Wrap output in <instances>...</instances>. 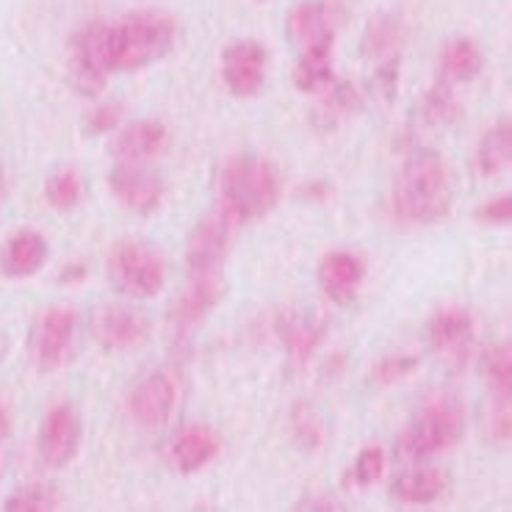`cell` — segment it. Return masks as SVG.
Returning <instances> with one entry per match:
<instances>
[{"label":"cell","mask_w":512,"mask_h":512,"mask_svg":"<svg viewBox=\"0 0 512 512\" xmlns=\"http://www.w3.org/2000/svg\"><path fill=\"white\" fill-rule=\"evenodd\" d=\"M477 172L482 178H499L504 169H510L512 161V122L510 117H501L488 131L479 136L477 144Z\"/></svg>","instance_id":"obj_21"},{"label":"cell","mask_w":512,"mask_h":512,"mask_svg":"<svg viewBox=\"0 0 512 512\" xmlns=\"http://www.w3.org/2000/svg\"><path fill=\"white\" fill-rule=\"evenodd\" d=\"M424 117L432 125H452L460 117V103L446 86H435L427 97H424Z\"/></svg>","instance_id":"obj_32"},{"label":"cell","mask_w":512,"mask_h":512,"mask_svg":"<svg viewBox=\"0 0 512 512\" xmlns=\"http://www.w3.org/2000/svg\"><path fill=\"white\" fill-rule=\"evenodd\" d=\"M78 333V313L70 305H50L36 316L28 338V358L39 374H56L72 358Z\"/></svg>","instance_id":"obj_6"},{"label":"cell","mask_w":512,"mask_h":512,"mask_svg":"<svg viewBox=\"0 0 512 512\" xmlns=\"http://www.w3.org/2000/svg\"><path fill=\"white\" fill-rule=\"evenodd\" d=\"M0 355H3V341H0Z\"/></svg>","instance_id":"obj_40"},{"label":"cell","mask_w":512,"mask_h":512,"mask_svg":"<svg viewBox=\"0 0 512 512\" xmlns=\"http://www.w3.org/2000/svg\"><path fill=\"white\" fill-rule=\"evenodd\" d=\"M3 510L9 512H53L61 510L59 490L50 488L45 482H28L23 488H17L6 499Z\"/></svg>","instance_id":"obj_29"},{"label":"cell","mask_w":512,"mask_h":512,"mask_svg":"<svg viewBox=\"0 0 512 512\" xmlns=\"http://www.w3.org/2000/svg\"><path fill=\"white\" fill-rule=\"evenodd\" d=\"M48 255V239L39 230L23 227V230L12 233L6 239V244H3V250H0V272L6 274L9 280H28V277H34L48 263Z\"/></svg>","instance_id":"obj_20"},{"label":"cell","mask_w":512,"mask_h":512,"mask_svg":"<svg viewBox=\"0 0 512 512\" xmlns=\"http://www.w3.org/2000/svg\"><path fill=\"white\" fill-rule=\"evenodd\" d=\"M92 335L106 352H120L142 344L147 322L131 308L122 305H97L92 310Z\"/></svg>","instance_id":"obj_16"},{"label":"cell","mask_w":512,"mask_h":512,"mask_svg":"<svg viewBox=\"0 0 512 512\" xmlns=\"http://www.w3.org/2000/svg\"><path fill=\"white\" fill-rule=\"evenodd\" d=\"M269 70V50L258 39H239L222 50L219 72L227 92L239 100H252L263 92Z\"/></svg>","instance_id":"obj_7"},{"label":"cell","mask_w":512,"mask_h":512,"mask_svg":"<svg viewBox=\"0 0 512 512\" xmlns=\"http://www.w3.org/2000/svg\"><path fill=\"white\" fill-rule=\"evenodd\" d=\"M429 346L443 358L463 363L474 344V316L465 305H441L427 324Z\"/></svg>","instance_id":"obj_15"},{"label":"cell","mask_w":512,"mask_h":512,"mask_svg":"<svg viewBox=\"0 0 512 512\" xmlns=\"http://www.w3.org/2000/svg\"><path fill=\"white\" fill-rule=\"evenodd\" d=\"M219 452H222V438L208 424H186L169 443V460L186 477L208 468Z\"/></svg>","instance_id":"obj_17"},{"label":"cell","mask_w":512,"mask_h":512,"mask_svg":"<svg viewBox=\"0 0 512 512\" xmlns=\"http://www.w3.org/2000/svg\"><path fill=\"white\" fill-rule=\"evenodd\" d=\"M402 23L393 14H380L374 17L363 36V53L371 61L399 59V45H402Z\"/></svg>","instance_id":"obj_27"},{"label":"cell","mask_w":512,"mask_h":512,"mask_svg":"<svg viewBox=\"0 0 512 512\" xmlns=\"http://www.w3.org/2000/svg\"><path fill=\"white\" fill-rule=\"evenodd\" d=\"M363 280H366V261L358 252L333 250L327 252L319 263V286L338 305L355 299Z\"/></svg>","instance_id":"obj_19"},{"label":"cell","mask_w":512,"mask_h":512,"mask_svg":"<svg viewBox=\"0 0 512 512\" xmlns=\"http://www.w3.org/2000/svg\"><path fill=\"white\" fill-rule=\"evenodd\" d=\"M418 355H388L371 369V382L377 385H393V382L405 380L418 369Z\"/></svg>","instance_id":"obj_33"},{"label":"cell","mask_w":512,"mask_h":512,"mask_svg":"<svg viewBox=\"0 0 512 512\" xmlns=\"http://www.w3.org/2000/svg\"><path fill=\"white\" fill-rule=\"evenodd\" d=\"M6 197H9V178H6V169L0 167V205L6 203Z\"/></svg>","instance_id":"obj_39"},{"label":"cell","mask_w":512,"mask_h":512,"mask_svg":"<svg viewBox=\"0 0 512 512\" xmlns=\"http://www.w3.org/2000/svg\"><path fill=\"white\" fill-rule=\"evenodd\" d=\"M97 39L108 72H136L172 53L178 20L161 9H139L111 23L97 20Z\"/></svg>","instance_id":"obj_1"},{"label":"cell","mask_w":512,"mask_h":512,"mask_svg":"<svg viewBox=\"0 0 512 512\" xmlns=\"http://www.w3.org/2000/svg\"><path fill=\"white\" fill-rule=\"evenodd\" d=\"M84 277H86V269L81 266V263H70V266L61 272V280H64V283H78V280H84Z\"/></svg>","instance_id":"obj_37"},{"label":"cell","mask_w":512,"mask_h":512,"mask_svg":"<svg viewBox=\"0 0 512 512\" xmlns=\"http://www.w3.org/2000/svg\"><path fill=\"white\" fill-rule=\"evenodd\" d=\"M488 432H490V438L499 443V446H510L512 441L510 402H496V399H493V410H490V418H488Z\"/></svg>","instance_id":"obj_36"},{"label":"cell","mask_w":512,"mask_h":512,"mask_svg":"<svg viewBox=\"0 0 512 512\" xmlns=\"http://www.w3.org/2000/svg\"><path fill=\"white\" fill-rule=\"evenodd\" d=\"M233 230L236 227L230 225L219 211L208 214L191 227L189 239H186V269L191 277L216 274V269L225 263L227 252H230Z\"/></svg>","instance_id":"obj_12"},{"label":"cell","mask_w":512,"mask_h":512,"mask_svg":"<svg viewBox=\"0 0 512 512\" xmlns=\"http://www.w3.org/2000/svg\"><path fill=\"white\" fill-rule=\"evenodd\" d=\"M45 200H48L50 208H56L61 214L78 208L84 203V180L72 167L56 169L45 183Z\"/></svg>","instance_id":"obj_28"},{"label":"cell","mask_w":512,"mask_h":512,"mask_svg":"<svg viewBox=\"0 0 512 512\" xmlns=\"http://www.w3.org/2000/svg\"><path fill=\"white\" fill-rule=\"evenodd\" d=\"M341 12L333 0H305L291 9L286 20L288 39L299 50L330 48L335 45V31H338Z\"/></svg>","instance_id":"obj_13"},{"label":"cell","mask_w":512,"mask_h":512,"mask_svg":"<svg viewBox=\"0 0 512 512\" xmlns=\"http://www.w3.org/2000/svg\"><path fill=\"white\" fill-rule=\"evenodd\" d=\"M382 474H385V452L380 446H363L349 471L352 482L360 488H369L377 479H382Z\"/></svg>","instance_id":"obj_31"},{"label":"cell","mask_w":512,"mask_h":512,"mask_svg":"<svg viewBox=\"0 0 512 512\" xmlns=\"http://www.w3.org/2000/svg\"><path fill=\"white\" fill-rule=\"evenodd\" d=\"M452 208V178L432 147H418L393 180V214L407 225H435Z\"/></svg>","instance_id":"obj_3"},{"label":"cell","mask_w":512,"mask_h":512,"mask_svg":"<svg viewBox=\"0 0 512 512\" xmlns=\"http://www.w3.org/2000/svg\"><path fill=\"white\" fill-rule=\"evenodd\" d=\"M474 219L479 225H490V227H504L512 222V197L510 194H499L493 197L488 203H482L474 211Z\"/></svg>","instance_id":"obj_34"},{"label":"cell","mask_w":512,"mask_h":512,"mask_svg":"<svg viewBox=\"0 0 512 512\" xmlns=\"http://www.w3.org/2000/svg\"><path fill=\"white\" fill-rule=\"evenodd\" d=\"M81 441H84V424H81L78 410L67 402L50 407L42 418L39 441H36L42 463L50 468L70 465L81 452Z\"/></svg>","instance_id":"obj_9"},{"label":"cell","mask_w":512,"mask_h":512,"mask_svg":"<svg viewBox=\"0 0 512 512\" xmlns=\"http://www.w3.org/2000/svg\"><path fill=\"white\" fill-rule=\"evenodd\" d=\"M9 432H12V416H9V410L0 402V441H6Z\"/></svg>","instance_id":"obj_38"},{"label":"cell","mask_w":512,"mask_h":512,"mask_svg":"<svg viewBox=\"0 0 512 512\" xmlns=\"http://www.w3.org/2000/svg\"><path fill=\"white\" fill-rule=\"evenodd\" d=\"M363 106V97L352 84H330L324 89V100L316 106L313 120L322 131H333L338 125H344L346 120H352Z\"/></svg>","instance_id":"obj_25"},{"label":"cell","mask_w":512,"mask_h":512,"mask_svg":"<svg viewBox=\"0 0 512 512\" xmlns=\"http://www.w3.org/2000/svg\"><path fill=\"white\" fill-rule=\"evenodd\" d=\"M333 81V50H299V61L297 67H294V89H297L299 95H319Z\"/></svg>","instance_id":"obj_24"},{"label":"cell","mask_w":512,"mask_h":512,"mask_svg":"<svg viewBox=\"0 0 512 512\" xmlns=\"http://www.w3.org/2000/svg\"><path fill=\"white\" fill-rule=\"evenodd\" d=\"M283 344H286L288 355L297 363H308L310 355L316 352V346L322 344L324 338V322L322 319H310V316H299L291 313L280 327Z\"/></svg>","instance_id":"obj_26"},{"label":"cell","mask_w":512,"mask_h":512,"mask_svg":"<svg viewBox=\"0 0 512 512\" xmlns=\"http://www.w3.org/2000/svg\"><path fill=\"white\" fill-rule=\"evenodd\" d=\"M225 297V280L219 274H200L191 277L189 288L178 297L169 310V335L172 341L183 344L194 335V330L214 313V308Z\"/></svg>","instance_id":"obj_8"},{"label":"cell","mask_w":512,"mask_h":512,"mask_svg":"<svg viewBox=\"0 0 512 512\" xmlns=\"http://www.w3.org/2000/svg\"><path fill=\"white\" fill-rule=\"evenodd\" d=\"M443 474L429 468V465H416V468H407L399 477H393L391 482V496L399 504H410V507H424L432 501L441 499L443 493Z\"/></svg>","instance_id":"obj_22"},{"label":"cell","mask_w":512,"mask_h":512,"mask_svg":"<svg viewBox=\"0 0 512 512\" xmlns=\"http://www.w3.org/2000/svg\"><path fill=\"white\" fill-rule=\"evenodd\" d=\"M108 189L122 208L139 216L155 214L167 197V186L155 172L144 169V164H125V161L108 172Z\"/></svg>","instance_id":"obj_11"},{"label":"cell","mask_w":512,"mask_h":512,"mask_svg":"<svg viewBox=\"0 0 512 512\" xmlns=\"http://www.w3.org/2000/svg\"><path fill=\"white\" fill-rule=\"evenodd\" d=\"M219 200L216 211L233 227L247 225L280 203V172L269 158L255 153H236L219 167Z\"/></svg>","instance_id":"obj_2"},{"label":"cell","mask_w":512,"mask_h":512,"mask_svg":"<svg viewBox=\"0 0 512 512\" xmlns=\"http://www.w3.org/2000/svg\"><path fill=\"white\" fill-rule=\"evenodd\" d=\"M485 377L490 382V391L496 402L512 399V352L510 344H499L488 349L485 355Z\"/></svg>","instance_id":"obj_30"},{"label":"cell","mask_w":512,"mask_h":512,"mask_svg":"<svg viewBox=\"0 0 512 512\" xmlns=\"http://www.w3.org/2000/svg\"><path fill=\"white\" fill-rule=\"evenodd\" d=\"M122 122V106L120 103H103V106L92 108L89 120H86V128L92 136H103V133H111L120 128Z\"/></svg>","instance_id":"obj_35"},{"label":"cell","mask_w":512,"mask_h":512,"mask_svg":"<svg viewBox=\"0 0 512 512\" xmlns=\"http://www.w3.org/2000/svg\"><path fill=\"white\" fill-rule=\"evenodd\" d=\"M106 277L120 297L155 299L167 286V261L139 239H120L106 261Z\"/></svg>","instance_id":"obj_4"},{"label":"cell","mask_w":512,"mask_h":512,"mask_svg":"<svg viewBox=\"0 0 512 512\" xmlns=\"http://www.w3.org/2000/svg\"><path fill=\"white\" fill-rule=\"evenodd\" d=\"M169 128L161 120H136L117 131L111 155L125 164H147L167 150Z\"/></svg>","instance_id":"obj_18"},{"label":"cell","mask_w":512,"mask_h":512,"mask_svg":"<svg viewBox=\"0 0 512 512\" xmlns=\"http://www.w3.org/2000/svg\"><path fill=\"white\" fill-rule=\"evenodd\" d=\"M485 56L471 36H454L441 50V72L452 84H468L482 72Z\"/></svg>","instance_id":"obj_23"},{"label":"cell","mask_w":512,"mask_h":512,"mask_svg":"<svg viewBox=\"0 0 512 512\" xmlns=\"http://www.w3.org/2000/svg\"><path fill=\"white\" fill-rule=\"evenodd\" d=\"M108 67L97 42V20L70 39V84L81 97H97L106 89Z\"/></svg>","instance_id":"obj_14"},{"label":"cell","mask_w":512,"mask_h":512,"mask_svg":"<svg viewBox=\"0 0 512 512\" xmlns=\"http://www.w3.org/2000/svg\"><path fill=\"white\" fill-rule=\"evenodd\" d=\"M465 416L463 407L454 399H438L429 402L421 413L413 416L405 432L399 435V454L410 463H421L435 454H443L454 449L463 441Z\"/></svg>","instance_id":"obj_5"},{"label":"cell","mask_w":512,"mask_h":512,"mask_svg":"<svg viewBox=\"0 0 512 512\" xmlns=\"http://www.w3.org/2000/svg\"><path fill=\"white\" fill-rule=\"evenodd\" d=\"M178 377L167 369H158L147 374L128 396V410L131 418L144 429L167 427L169 418L178 405Z\"/></svg>","instance_id":"obj_10"}]
</instances>
